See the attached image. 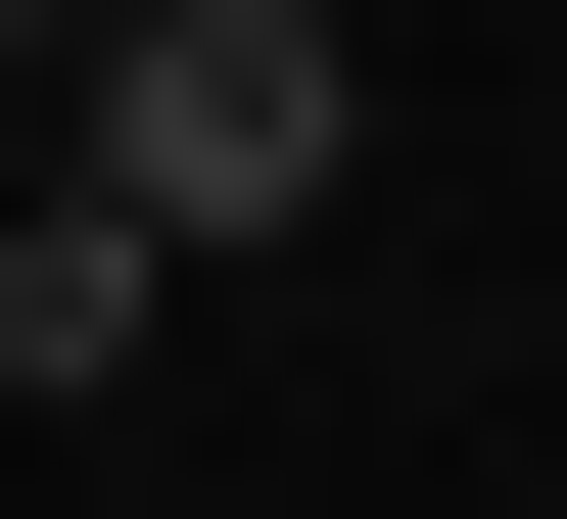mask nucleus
<instances>
[{
  "instance_id": "1",
  "label": "nucleus",
  "mask_w": 567,
  "mask_h": 519,
  "mask_svg": "<svg viewBox=\"0 0 567 519\" xmlns=\"http://www.w3.org/2000/svg\"><path fill=\"white\" fill-rule=\"evenodd\" d=\"M331 189H379V48H331V0H95V237L142 283L331 237Z\"/></svg>"
},
{
  "instance_id": "2",
  "label": "nucleus",
  "mask_w": 567,
  "mask_h": 519,
  "mask_svg": "<svg viewBox=\"0 0 567 519\" xmlns=\"http://www.w3.org/2000/svg\"><path fill=\"white\" fill-rule=\"evenodd\" d=\"M0 48H95V0H0Z\"/></svg>"
}]
</instances>
